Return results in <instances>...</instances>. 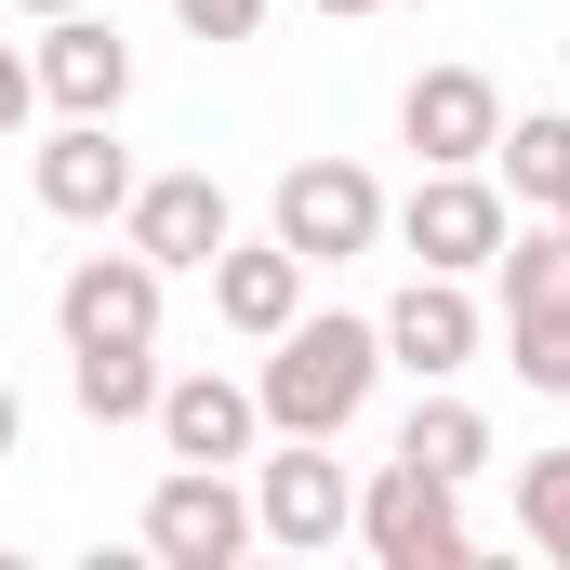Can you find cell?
I'll return each mask as SVG.
<instances>
[{"instance_id": "6", "label": "cell", "mask_w": 570, "mask_h": 570, "mask_svg": "<svg viewBox=\"0 0 570 570\" xmlns=\"http://www.w3.org/2000/svg\"><path fill=\"white\" fill-rule=\"evenodd\" d=\"M399 239H412V266H451V279H478L491 253H504V226H518V199L478 173V159H451V173H425L399 213H385Z\"/></svg>"}, {"instance_id": "10", "label": "cell", "mask_w": 570, "mask_h": 570, "mask_svg": "<svg viewBox=\"0 0 570 570\" xmlns=\"http://www.w3.org/2000/svg\"><path fill=\"white\" fill-rule=\"evenodd\" d=\"M372 332H385V358H399L412 385H451V372L478 358V292L451 279V266H412V292H399Z\"/></svg>"}, {"instance_id": "2", "label": "cell", "mask_w": 570, "mask_h": 570, "mask_svg": "<svg viewBox=\"0 0 570 570\" xmlns=\"http://www.w3.org/2000/svg\"><path fill=\"white\" fill-rule=\"evenodd\" d=\"M358 531V478L332 464V438H279L266 464H253V544H279V558H332Z\"/></svg>"}, {"instance_id": "4", "label": "cell", "mask_w": 570, "mask_h": 570, "mask_svg": "<svg viewBox=\"0 0 570 570\" xmlns=\"http://www.w3.org/2000/svg\"><path fill=\"white\" fill-rule=\"evenodd\" d=\"M266 239H292L305 266H345V253L385 239V186H372L358 159H292L279 199H266Z\"/></svg>"}, {"instance_id": "24", "label": "cell", "mask_w": 570, "mask_h": 570, "mask_svg": "<svg viewBox=\"0 0 570 570\" xmlns=\"http://www.w3.org/2000/svg\"><path fill=\"white\" fill-rule=\"evenodd\" d=\"M13 13H80V0H13Z\"/></svg>"}, {"instance_id": "12", "label": "cell", "mask_w": 570, "mask_h": 570, "mask_svg": "<svg viewBox=\"0 0 570 570\" xmlns=\"http://www.w3.org/2000/svg\"><path fill=\"white\" fill-rule=\"evenodd\" d=\"M399 134H412V159H425V173H451V159H491V134H504L491 67H425V80L399 94Z\"/></svg>"}, {"instance_id": "7", "label": "cell", "mask_w": 570, "mask_h": 570, "mask_svg": "<svg viewBox=\"0 0 570 570\" xmlns=\"http://www.w3.org/2000/svg\"><path fill=\"white\" fill-rule=\"evenodd\" d=\"M27 67H40V107H53V120H120V94H134V40H120L94 0H80V13H40V53H27Z\"/></svg>"}, {"instance_id": "22", "label": "cell", "mask_w": 570, "mask_h": 570, "mask_svg": "<svg viewBox=\"0 0 570 570\" xmlns=\"http://www.w3.org/2000/svg\"><path fill=\"white\" fill-rule=\"evenodd\" d=\"M27 107H40V67H27V53L0 40V134H27Z\"/></svg>"}, {"instance_id": "16", "label": "cell", "mask_w": 570, "mask_h": 570, "mask_svg": "<svg viewBox=\"0 0 570 570\" xmlns=\"http://www.w3.org/2000/svg\"><path fill=\"white\" fill-rule=\"evenodd\" d=\"M399 464H425V478L464 491V478L491 464V412H478V399H451V385H425V399H412V425H399Z\"/></svg>"}, {"instance_id": "20", "label": "cell", "mask_w": 570, "mask_h": 570, "mask_svg": "<svg viewBox=\"0 0 570 570\" xmlns=\"http://www.w3.org/2000/svg\"><path fill=\"white\" fill-rule=\"evenodd\" d=\"M518 531L570 570V451H531V464H518Z\"/></svg>"}, {"instance_id": "15", "label": "cell", "mask_w": 570, "mask_h": 570, "mask_svg": "<svg viewBox=\"0 0 570 570\" xmlns=\"http://www.w3.org/2000/svg\"><path fill=\"white\" fill-rule=\"evenodd\" d=\"M491 186H504L518 213H558V199H570V120H558V107H531V120L491 134Z\"/></svg>"}, {"instance_id": "26", "label": "cell", "mask_w": 570, "mask_h": 570, "mask_svg": "<svg viewBox=\"0 0 570 570\" xmlns=\"http://www.w3.org/2000/svg\"><path fill=\"white\" fill-rule=\"evenodd\" d=\"M558 226H570V199H558Z\"/></svg>"}, {"instance_id": "5", "label": "cell", "mask_w": 570, "mask_h": 570, "mask_svg": "<svg viewBox=\"0 0 570 570\" xmlns=\"http://www.w3.org/2000/svg\"><path fill=\"white\" fill-rule=\"evenodd\" d=\"M146 558L159 570H239L253 558V491L226 464H173L146 491Z\"/></svg>"}, {"instance_id": "3", "label": "cell", "mask_w": 570, "mask_h": 570, "mask_svg": "<svg viewBox=\"0 0 570 570\" xmlns=\"http://www.w3.org/2000/svg\"><path fill=\"white\" fill-rule=\"evenodd\" d=\"M358 544H372L385 570H464V558H478L464 491L425 478V464H372V491H358Z\"/></svg>"}, {"instance_id": "13", "label": "cell", "mask_w": 570, "mask_h": 570, "mask_svg": "<svg viewBox=\"0 0 570 570\" xmlns=\"http://www.w3.org/2000/svg\"><path fill=\"white\" fill-rule=\"evenodd\" d=\"M199 279H213V318H226L239 345H266V332L305 318V253H292V239H226Z\"/></svg>"}, {"instance_id": "23", "label": "cell", "mask_w": 570, "mask_h": 570, "mask_svg": "<svg viewBox=\"0 0 570 570\" xmlns=\"http://www.w3.org/2000/svg\"><path fill=\"white\" fill-rule=\"evenodd\" d=\"M13 438H27V399H13V372H0V451H13Z\"/></svg>"}, {"instance_id": "14", "label": "cell", "mask_w": 570, "mask_h": 570, "mask_svg": "<svg viewBox=\"0 0 570 570\" xmlns=\"http://www.w3.org/2000/svg\"><path fill=\"white\" fill-rule=\"evenodd\" d=\"M134 146L107 134V120H67V134L40 146V213H67V226H120V199H134Z\"/></svg>"}, {"instance_id": "1", "label": "cell", "mask_w": 570, "mask_h": 570, "mask_svg": "<svg viewBox=\"0 0 570 570\" xmlns=\"http://www.w3.org/2000/svg\"><path fill=\"white\" fill-rule=\"evenodd\" d=\"M372 372H385V332L318 305V318L266 332L253 399H266V425H279V438H345V425H358V399H372Z\"/></svg>"}, {"instance_id": "9", "label": "cell", "mask_w": 570, "mask_h": 570, "mask_svg": "<svg viewBox=\"0 0 570 570\" xmlns=\"http://www.w3.org/2000/svg\"><path fill=\"white\" fill-rule=\"evenodd\" d=\"M53 332L67 345H159V266H146L134 239L120 253H80L53 279Z\"/></svg>"}, {"instance_id": "11", "label": "cell", "mask_w": 570, "mask_h": 570, "mask_svg": "<svg viewBox=\"0 0 570 570\" xmlns=\"http://www.w3.org/2000/svg\"><path fill=\"white\" fill-rule=\"evenodd\" d=\"M146 425H159V451H173V464H253L266 399H253V385H226V372H173Z\"/></svg>"}, {"instance_id": "21", "label": "cell", "mask_w": 570, "mask_h": 570, "mask_svg": "<svg viewBox=\"0 0 570 570\" xmlns=\"http://www.w3.org/2000/svg\"><path fill=\"white\" fill-rule=\"evenodd\" d=\"M186 13V40H253L266 27V0H173Z\"/></svg>"}, {"instance_id": "8", "label": "cell", "mask_w": 570, "mask_h": 570, "mask_svg": "<svg viewBox=\"0 0 570 570\" xmlns=\"http://www.w3.org/2000/svg\"><path fill=\"white\" fill-rule=\"evenodd\" d=\"M120 239H134L159 279H186V266H213V253L239 239V213H226L213 173H146L134 199H120Z\"/></svg>"}, {"instance_id": "19", "label": "cell", "mask_w": 570, "mask_h": 570, "mask_svg": "<svg viewBox=\"0 0 570 570\" xmlns=\"http://www.w3.org/2000/svg\"><path fill=\"white\" fill-rule=\"evenodd\" d=\"M504 372H518L531 399H570V305H518V318H504Z\"/></svg>"}, {"instance_id": "18", "label": "cell", "mask_w": 570, "mask_h": 570, "mask_svg": "<svg viewBox=\"0 0 570 570\" xmlns=\"http://www.w3.org/2000/svg\"><path fill=\"white\" fill-rule=\"evenodd\" d=\"M491 292H504V318H518V305H570V226H558V213L504 226V253H491Z\"/></svg>"}, {"instance_id": "25", "label": "cell", "mask_w": 570, "mask_h": 570, "mask_svg": "<svg viewBox=\"0 0 570 570\" xmlns=\"http://www.w3.org/2000/svg\"><path fill=\"white\" fill-rule=\"evenodd\" d=\"M318 13H372V0H318Z\"/></svg>"}, {"instance_id": "17", "label": "cell", "mask_w": 570, "mask_h": 570, "mask_svg": "<svg viewBox=\"0 0 570 570\" xmlns=\"http://www.w3.org/2000/svg\"><path fill=\"white\" fill-rule=\"evenodd\" d=\"M67 399L94 425H146L159 412V345H67Z\"/></svg>"}]
</instances>
